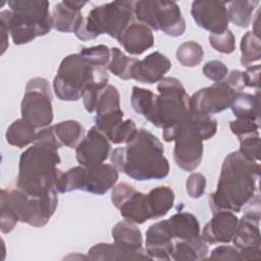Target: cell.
I'll use <instances>...</instances> for the list:
<instances>
[{
  "label": "cell",
  "mask_w": 261,
  "mask_h": 261,
  "mask_svg": "<svg viewBox=\"0 0 261 261\" xmlns=\"http://www.w3.org/2000/svg\"><path fill=\"white\" fill-rule=\"evenodd\" d=\"M260 69L261 66L259 64L249 65L246 67V70L243 71L245 87L255 88L259 90L260 87Z\"/></svg>",
  "instance_id": "bcb514c9"
},
{
  "label": "cell",
  "mask_w": 261,
  "mask_h": 261,
  "mask_svg": "<svg viewBox=\"0 0 261 261\" xmlns=\"http://www.w3.org/2000/svg\"><path fill=\"white\" fill-rule=\"evenodd\" d=\"M240 149L238 150L245 158L259 162L260 159V136L259 133L251 134L239 139Z\"/></svg>",
  "instance_id": "74e56055"
},
{
  "label": "cell",
  "mask_w": 261,
  "mask_h": 261,
  "mask_svg": "<svg viewBox=\"0 0 261 261\" xmlns=\"http://www.w3.org/2000/svg\"><path fill=\"white\" fill-rule=\"evenodd\" d=\"M134 2L118 0L93 7L75 31V36L82 41H89L106 34L117 40L136 19Z\"/></svg>",
  "instance_id": "8992f818"
},
{
  "label": "cell",
  "mask_w": 261,
  "mask_h": 261,
  "mask_svg": "<svg viewBox=\"0 0 261 261\" xmlns=\"http://www.w3.org/2000/svg\"><path fill=\"white\" fill-rule=\"evenodd\" d=\"M118 179V170L112 164L101 163L86 167L74 166L67 171L61 170L55 181L59 194L84 191L95 195H104L114 187Z\"/></svg>",
  "instance_id": "9c48e42d"
},
{
  "label": "cell",
  "mask_w": 261,
  "mask_h": 261,
  "mask_svg": "<svg viewBox=\"0 0 261 261\" xmlns=\"http://www.w3.org/2000/svg\"><path fill=\"white\" fill-rule=\"evenodd\" d=\"M167 220L173 241H192L201 236L197 217L187 211H179Z\"/></svg>",
  "instance_id": "44dd1931"
},
{
  "label": "cell",
  "mask_w": 261,
  "mask_h": 261,
  "mask_svg": "<svg viewBox=\"0 0 261 261\" xmlns=\"http://www.w3.org/2000/svg\"><path fill=\"white\" fill-rule=\"evenodd\" d=\"M69 7L75 10H82V8L88 3L86 1H64Z\"/></svg>",
  "instance_id": "816d5d0a"
},
{
  "label": "cell",
  "mask_w": 261,
  "mask_h": 261,
  "mask_svg": "<svg viewBox=\"0 0 261 261\" xmlns=\"http://www.w3.org/2000/svg\"><path fill=\"white\" fill-rule=\"evenodd\" d=\"M117 209L125 220L136 224H143L151 219L147 208L146 194L137 190H135Z\"/></svg>",
  "instance_id": "603a6c76"
},
{
  "label": "cell",
  "mask_w": 261,
  "mask_h": 261,
  "mask_svg": "<svg viewBox=\"0 0 261 261\" xmlns=\"http://www.w3.org/2000/svg\"><path fill=\"white\" fill-rule=\"evenodd\" d=\"M207 254L208 245L201 236L192 241H173L171 259L175 261L203 260L207 257Z\"/></svg>",
  "instance_id": "4316f807"
},
{
  "label": "cell",
  "mask_w": 261,
  "mask_h": 261,
  "mask_svg": "<svg viewBox=\"0 0 261 261\" xmlns=\"http://www.w3.org/2000/svg\"><path fill=\"white\" fill-rule=\"evenodd\" d=\"M60 161L58 151L33 144L20 155L16 187L31 196L46 195L55 189Z\"/></svg>",
  "instance_id": "5b68a950"
},
{
  "label": "cell",
  "mask_w": 261,
  "mask_h": 261,
  "mask_svg": "<svg viewBox=\"0 0 261 261\" xmlns=\"http://www.w3.org/2000/svg\"><path fill=\"white\" fill-rule=\"evenodd\" d=\"M155 98L156 94H154L152 91L134 86L132 90L130 104L137 113L147 118L153 108Z\"/></svg>",
  "instance_id": "e575fe53"
},
{
  "label": "cell",
  "mask_w": 261,
  "mask_h": 261,
  "mask_svg": "<svg viewBox=\"0 0 261 261\" xmlns=\"http://www.w3.org/2000/svg\"><path fill=\"white\" fill-rule=\"evenodd\" d=\"M55 189L44 196L35 197L19 188L2 189L0 196L1 231L9 233L17 222L42 227L48 223L58 205Z\"/></svg>",
  "instance_id": "3957f363"
},
{
  "label": "cell",
  "mask_w": 261,
  "mask_h": 261,
  "mask_svg": "<svg viewBox=\"0 0 261 261\" xmlns=\"http://www.w3.org/2000/svg\"><path fill=\"white\" fill-rule=\"evenodd\" d=\"M225 83L229 88H231L234 92H242L245 88V83H244V76H243V71L239 69H232L230 70L225 79L222 81Z\"/></svg>",
  "instance_id": "c3c4849f"
},
{
  "label": "cell",
  "mask_w": 261,
  "mask_h": 261,
  "mask_svg": "<svg viewBox=\"0 0 261 261\" xmlns=\"http://www.w3.org/2000/svg\"><path fill=\"white\" fill-rule=\"evenodd\" d=\"M260 165L239 151L227 154L222 162L217 189L209 195L212 213L219 210L240 212L258 188Z\"/></svg>",
  "instance_id": "6da1fadb"
},
{
  "label": "cell",
  "mask_w": 261,
  "mask_h": 261,
  "mask_svg": "<svg viewBox=\"0 0 261 261\" xmlns=\"http://www.w3.org/2000/svg\"><path fill=\"white\" fill-rule=\"evenodd\" d=\"M51 16L53 29L61 33H75L84 19L81 10L69 7L64 1L54 5Z\"/></svg>",
  "instance_id": "7402d4cb"
},
{
  "label": "cell",
  "mask_w": 261,
  "mask_h": 261,
  "mask_svg": "<svg viewBox=\"0 0 261 261\" xmlns=\"http://www.w3.org/2000/svg\"><path fill=\"white\" fill-rule=\"evenodd\" d=\"M204 75L214 83L222 82L226 74L228 73V69L226 65L220 60H210L207 61L202 68Z\"/></svg>",
  "instance_id": "7bdbcfd3"
},
{
  "label": "cell",
  "mask_w": 261,
  "mask_h": 261,
  "mask_svg": "<svg viewBox=\"0 0 261 261\" xmlns=\"http://www.w3.org/2000/svg\"><path fill=\"white\" fill-rule=\"evenodd\" d=\"M241 63L244 67L249 66L253 62L259 61L261 57L260 38L255 36L252 32H247L242 37L241 44Z\"/></svg>",
  "instance_id": "d6a6232c"
},
{
  "label": "cell",
  "mask_w": 261,
  "mask_h": 261,
  "mask_svg": "<svg viewBox=\"0 0 261 261\" xmlns=\"http://www.w3.org/2000/svg\"><path fill=\"white\" fill-rule=\"evenodd\" d=\"M21 117L36 128H44L53 121L52 93L49 82L44 77H33L27 86L20 103Z\"/></svg>",
  "instance_id": "7c38bea8"
},
{
  "label": "cell",
  "mask_w": 261,
  "mask_h": 261,
  "mask_svg": "<svg viewBox=\"0 0 261 261\" xmlns=\"http://www.w3.org/2000/svg\"><path fill=\"white\" fill-rule=\"evenodd\" d=\"M137 58L126 56L119 48H110V59L106 68L120 80L132 79V69Z\"/></svg>",
  "instance_id": "1f68e13d"
},
{
  "label": "cell",
  "mask_w": 261,
  "mask_h": 261,
  "mask_svg": "<svg viewBox=\"0 0 261 261\" xmlns=\"http://www.w3.org/2000/svg\"><path fill=\"white\" fill-rule=\"evenodd\" d=\"M241 260H259L261 259L260 248H247L239 250Z\"/></svg>",
  "instance_id": "681fc988"
},
{
  "label": "cell",
  "mask_w": 261,
  "mask_h": 261,
  "mask_svg": "<svg viewBox=\"0 0 261 261\" xmlns=\"http://www.w3.org/2000/svg\"><path fill=\"white\" fill-rule=\"evenodd\" d=\"M191 14L196 24L210 34H222L228 29L227 2L197 0L192 2Z\"/></svg>",
  "instance_id": "5bb4252c"
},
{
  "label": "cell",
  "mask_w": 261,
  "mask_h": 261,
  "mask_svg": "<svg viewBox=\"0 0 261 261\" xmlns=\"http://www.w3.org/2000/svg\"><path fill=\"white\" fill-rule=\"evenodd\" d=\"M34 145L46 147V148L56 150V151H58V149H60L62 147V145L58 142V140L54 134L52 125L44 127L40 132L37 133Z\"/></svg>",
  "instance_id": "ee69618b"
},
{
  "label": "cell",
  "mask_w": 261,
  "mask_h": 261,
  "mask_svg": "<svg viewBox=\"0 0 261 261\" xmlns=\"http://www.w3.org/2000/svg\"><path fill=\"white\" fill-rule=\"evenodd\" d=\"M108 85L107 81H95L88 85L82 94V99L86 110L90 113L95 111L97 100L101 91Z\"/></svg>",
  "instance_id": "ab89813d"
},
{
  "label": "cell",
  "mask_w": 261,
  "mask_h": 261,
  "mask_svg": "<svg viewBox=\"0 0 261 261\" xmlns=\"http://www.w3.org/2000/svg\"><path fill=\"white\" fill-rule=\"evenodd\" d=\"M88 259L90 260H141L150 259L146 251H132L115 243H99L94 245L88 251Z\"/></svg>",
  "instance_id": "ffe728a7"
},
{
  "label": "cell",
  "mask_w": 261,
  "mask_h": 261,
  "mask_svg": "<svg viewBox=\"0 0 261 261\" xmlns=\"http://www.w3.org/2000/svg\"><path fill=\"white\" fill-rule=\"evenodd\" d=\"M259 9L257 10V12H256V14H255V16H254V18H253V20H252V23H253V34L255 35V36H257L258 38H260V30H259Z\"/></svg>",
  "instance_id": "f907efd6"
},
{
  "label": "cell",
  "mask_w": 261,
  "mask_h": 261,
  "mask_svg": "<svg viewBox=\"0 0 261 261\" xmlns=\"http://www.w3.org/2000/svg\"><path fill=\"white\" fill-rule=\"evenodd\" d=\"M259 222L242 216L239 219L236 233L231 240L238 250L247 248H260Z\"/></svg>",
  "instance_id": "83f0119b"
},
{
  "label": "cell",
  "mask_w": 261,
  "mask_h": 261,
  "mask_svg": "<svg viewBox=\"0 0 261 261\" xmlns=\"http://www.w3.org/2000/svg\"><path fill=\"white\" fill-rule=\"evenodd\" d=\"M171 68L170 60L159 51H154L144 59H137L132 69V79L143 84L159 83Z\"/></svg>",
  "instance_id": "ac0fdd59"
},
{
  "label": "cell",
  "mask_w": 261,
  "mask_h": 261,
  "mask_svg": "<svg viewBox=\"0 0 261 261\" xmlns=\"http://www.w3.org/2000/svg\"><path fill=\"white\" fill-rule=\"evenodd\" d=\"M153 108L146 118L154 126L162 129L175 126L190 113V96L179 80L163 77L157 85Z\"/></svg>",
  "instance_id": "ba28073f"
},
{
  "label": "cell",
  "mask_w": 261,
  "mask_h": 261,
  "mask_svg": "<svg viewBox=\"0 0 261 261\" xmlns=\"http://www.w3.org/2000/svg\"><path fill=\"white\" fill-rule=\"evenodd\" d=\"M230 109L240 119H251L260 122V96L259 90L255 95L238 92L234 95Z\"/></svg>",
  "instance_id": "484cf974"
},
{
  "label": "cell",
  "mask_w": 261,
  "mask_h": 261,
  "mask_svg": "<svg viewBox=\"0 0 261 261\" xmlns=\"http://www.w3.org/2000/svg\"><path fill=\"white\" fill-rule=\"evenodd\" d=\"M138 128L133 119H125L118 123L106 137L112 144H123L128 143L137 134Z\"/></svg>",
  "instance_id": "8d00e7d4"
},
{
  "label": "cell",
  "mask_w": 261,
  "mask_h": 261,
  "mask_svg": "<svg viewBox=\"0 0 261 261\" xmlns=\"http://www.w3.org/2000/svg\"><path fill=\"white\" fill-rule=\"evenodd\" d=\"M209 258L215 260H241L239 250L236 247L228 245L216 247L211 252Z\"/></svg>",
  "instance_id": "f6af8a7d"
},
{
  "label": "cell",
  "mask_w": 261,
  "mask_h": 261,
  "mask_svg": "<svg viewBox=\"0 0 261 261\" xmlns=\"http://www.w3.org/2000/svg\"><path fill=\"white\" fill-rule=\"evenodd\" d=\"M10 9L0 12L3 23L15 45H23L50 33L53 29L48 1L13 0L8 1Z\"/></svg>",
  "instance_id": "277c9868"
},
{
  "label": "cell",
  "mask_w": 261,
  "mask_h": 261,
  "mask_svg": "<svg viewBox=\"0 0 261 261\" xmlns=\"http://www.w3.org/2000/svg\"><path fill=\"white\" fill-rule=\"evenodd\" d=\"M95 81H109L106 67L90 65L80 53L69 54L59 64L53 80V90L59 100L77 101L84 89Z\"/></svg>",
  "instance_id": "52a82bcc"
},
{
  "label": "cell",
  "mask_w": 261,
  "mask_h": 261,
  "mask_svg": "<svg viewBox=\"0 0 261 261\" xmlns=\"http://www.w3.org/2000/svg\"><path fill=\"white\" fill-rule=\"evenodd\" d=\"M165 142H175L173 159L176 165L185 171H194L203 158V140L196 127L191 114L179 124L163 129Z\"/></svg>",
  "instance_id": "8fae6325"
},
{
  "label": "cell",
  "mask_w": 261,
  "mask_h": 261,
  "mask_svg": "<svg viewBox=\"0 0 261 261\" xmlns=\"http://www.w3.org/2000/svg\"><path fill=\"white\" fill-rule=\"evenodd\" d=\"M110 161L118 171L138 181L163 179L170 169L162 143L144 127L138 129L125 147L114 149Z\"/></svg>",
  "instance_id": "7a4b0ae2"
},
{
  "label": "cell",
  "mask_w": 261,
  "mask_h": 261,
  "mask_svg": "<svg viewBox=\"0 0 261 261\" xmlns=\"http://www.w3.org/2000/svg\"><path fill=\"white\" fill-rule=\"evenodd\" d=\"M111 143L96 126H92L75 148L80 165L90 167L103 163L110 155Z\"/></svg>",
  "instance_id": "9a60e30c"
},
{
  "label": "cell",
  "mask_w": 261,
  "mask_h": 261,
  "mask_svg": "<svg viewBox=\"0 0 261 261\" xmlns=\"http://www.w3.org/2000/svg\"><path fill=\"white\" fill-rule=\"evenodd\" d=\"M206 189V178L200 172L191 173L186 181V190L188 196L192 199L201 198Z\"/></svg>",
  "instance_id": "60d3db41"
},
{
  "label": "cell",
  "mask_w": 261,
  "mask_h": 261,
  "mask_svg": "<svg viewBox=\"0 0 261 261\" xmlns=\"http://www.w3.org/2000/svg\"><path fill=\"white\" fill-rule=\"evenodd\" d=\"M36 136V127L22 117L14 120L5 133L7 143L20 149L34 144Z\"/></svg>",
  "instance_id": "f1b7e54d"
},
{
  "label": "cell",
  "mask_w": 261,
  "mask_h": 261,
  "mask_svg": "<svg viewBox=\"0 0 261 261\" xmlns=\"http://www.w3.org/2000/svg\"><path fill=\"white\" fill-rule=\"evenodd\" d=\"M204 50L195 41L181 43L176 50V59L185 67H196L202 62Z\"/></svg>",
  "instance_id": "836d02e7"
},
{
  "label": "cell",
  "mask_w": 261,
  "mask_h": 261,
  "mask_svg": "<svg viewBox=\"0 0 261 261\" xmlns=\"http://www.w3.org/2000/svg\"><path fill=\"white\" fill-rule=\"evenodd\" d=\"M113 242L132 251H145L143 249V234L136 223L122 220L117 222L111 230Z\"/></svg>",
  "instance_id": "d4e9b609"
},
{
  "label": "cell",
  "mask_w": 261,
  "mask_h": 261,
  "mask_svg": "<svg viewBox=\"0 0 261 261\" xmlns=\"http://www.w3.org/2000/svg\"><path fill=\"white\" fill-rule=\"evenodd\" d=\"M227 18L239 28H248L252 22V16L259 1H231L228 2Z\"/></svg>",
  "instance_id": "4dcf8cb0"
},
{
  "label": "cell",
  "mask_w": 261,
  "mask_h": 261,
  "mask_svg": "<svg viewBox=\"0 0 261 261\" xmlns=\"http://www.w3.org/2000/svg\"><path fill=\"white\" fill-rule=\"evenodd\" d=\"M239 223L232 211L219 210L204 226L201 237L207 244H228L231 242Z\"/></svg>",
  "instance_id": "2e32d148"
},
{
  "label": "cell",
  "mask_w": 261,
  "mask_h": 261,
  "mask_svg": "<svg viewBox=\"0 0 261 261\" xmlns=\"http://www.w3.org/2000/svg\"><path fill=\"white\" fill-rule=\"evenodd\" d=\"M243 208H244L243 216L260 222L261 208H260V195L259 194L254 195L253 198L250 201H248Z\"/></svg>",
  "instance_id": "7dc6e473"
},
{
  "label": "cell",
  "mask_w": 261,
  "mask_h": 261,
  "mask_svg": "<svg viewBox=\"0 0 261 261\" xmlns=\"http://www.w3.org/2000/svg\"><path fill=\"white\" fill-rule=\"evenodd\" d=\"M58 142L70 149L76 148L85 136L84 126L76 120H64L52 125Z\"/></svg>",
  "instance_id": "f546056e"
},
{
  "label": "cell",
  "mask_w": 261,
  "mask_h": 261,
  "mask_svg": "<svg viewBox=\"0 0 261 261\" xmlns=\"http://www.w3.org/2000/svg\"><path fill=\"white\" fill-rule=\"evenodd\" d=\"M209 44L219 53L230 54L236 49V38L232 32L227 29L222 34H210Z\"/></svg>",
  "instance_id": "f35d334b"
},
{
  "label": "cell",
  "mask_w": 261,
  "mask_h": 261,
  "mask_svg": "<svg viewBox=\"0 0 261 261\" xmlns=\"http://www.w3.org/2000/svg\"><path fill=\"white\" fill-rule=\"evenodd\" d=\"M80 54L94 67H106L110 59V49L106 45L83 47Z\"/></svg>",
  "instance_id": "d590c367"
},
{
  "label": "cell",
  "mask_w": 261,
  "mask_h": 261,
  "mask_svg": "<svg viewBox=\"0 0 261 261\" xmlns=\"http://www.w3.org/2000/svg\"><path fill=\"white\" fill-rule=\"evenodd\" d=\"M229 128L231 133L234 136H237L238 139H240L242 137H245L251 134L259 133L260 122L251 120V119L236 118L234 120H231L229 122Z\"/></svg>",
  "instance_id": "b9f144b4"
},
{
  "label": "cell",
  "mask_w": 261,
  "mask_h": 261,
  "mask_svg": "<svg viewBox=\"0 0 261 261\" xmlns=\"http://www.w3.org/2000/svg\"><path fill=\"white\" fill-rule=\"evenodd\" d=\"M134 14L139 22L169 37H179L186 31V20L179 6L173 1H135Z\"/></svg>",
  "instance_id": "30bf717a"
},
{
  "label": "cell",
  "mask_w": 261,
  "mask_h": 261,
  "mask_svg": "<svg viewBox=\"0 0 261 261\" xmlns=\"http://www.w3.org/2000/svg\"><path fill=\"white\" fill-rule=\"evenodd\" d=\"M117 42L128 54L141 55L154 46V36L149 27L135 20L121 33Z\"/></svg>",
  "instance_id": "d6986e66"
},
{
  "label": "cell",
  "mask_w": 261,
  "mask_h": 261,
  "mask_svg": "<svg viewBox=\"0 0 261 261\" xmlns=\"http://www.w3.org/2000/svg\"><path fill=\"white\" fill-rule=\"evenodd\" d=\"M145 251L150 259L171 260L173 238L167 220H160L149 226L146 231Z\"/></svg>",
  "instance_id": "e0dca14e"
},
{
  "label": "cell",
  "mask_w": 261,
  "mask_h": 261,
  "mask_svg": "<svg viewBox=\"0 0 261 261\" xmlns=\"http://www.w3.org/2000/svg\"><path fill=\"white\" fill-rule=\"evenodd\" d=\"M174 192L167 186H159L146 194L147 208L151 219L160 218L173 207Z\"/></svg>",
  "instance_id": "cb8c5ba5"
},
{
  "label": "cell",
  "mask_w": 261,
  "mask_h": 261,
  "mask_svg": "<svg viewBox=\"0 0 261 261\" xmlns=\"http://www.w3.org/2000/svg\"><path fill=\"white\" fill-rule=\"evenodd\" d=\"M234 92L225 83L219 82L202 88L190 97V111L213 115L230 108Z\"/></svg>",
  "instance_id": "4fadbf2b"
}]
</instances>
